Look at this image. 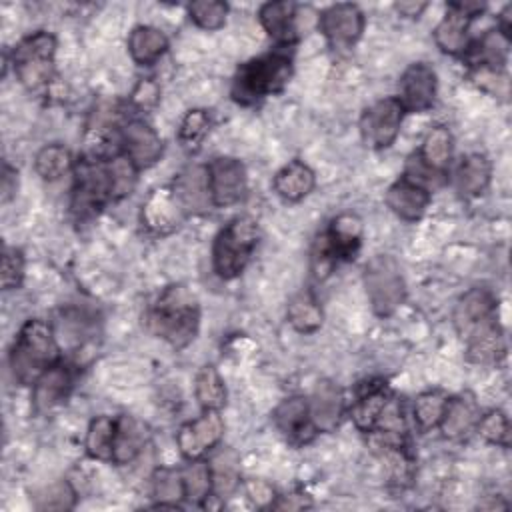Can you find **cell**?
Wrapping results in <instances>:
<instances>
[{
	"mask_svg": "<svg viewBox=\"0 0 512 512\" xmlns=\"http://www.w3.org/2000/svg\"><path fill=\"white\" fill-rule=\"evenodd\" d=\"M148 328L172 348L188 346L200 328V304L194 292L184 284L166 286L154 300L148 316Z\"/></svg>",
	"mask_w": 512,
	"mask_h": 512,
	"instance_id": "1",
	"label": "cell"
},
{
	"mask_svg": "<svg viewBox=\"0 0 512 512\" xmlns=\"http://www.w3.org/2000/svg\"><path fill=\"white\" fill-rule=\"evenodd\" d=\"M60 350L58 336L46 320H26L10 348L8 362L14 380L32 386L50 366L60 362Z\"/></svg>",
	"mask_w": 512,
	"mask_h": 512,
	"instance_id": "2",
	"label": "cell"
},
{
	"mask_svg": "<svg viewBox=\"0 0 512 512\" xmlns=\"http://www.w3.org/2000/svg\"><path fill=\"white\" fill-rule=\"evenodd\" d=\"M292 76V58L288 52L276 50L262 54L238 66L232 80V98L238 104H254L266 96L284 90Z\"/></svg>",
	"mask_w": 512,
	"mask_h": 512,
	"instance_id": "3",
	"label": "cell"
},
{
	"mask_svg": "<svg viewBox=\"0 0 512 512\" xmlns=\"http://www.w3.org/2000/svg\"><path fill=\"white\" fill-rule=\"evenodd\" d=\"M260 242V226L252 216L230 220L214 238L212 268L218 278H238Z\"/></svg>",
	"mask_w": 512,
	"mask_h": 512,
	"instance_id": "4",
	"label": "cell"
},
{
	"mask_svg": "<svg viewBox=\"0 0 512 512\" xmlns=\"http://www.w3.org/2000/svg\"><path fill=\"white\" fill-rule=\"evenodd\" d=\"M56 48V36L48 30L28 34L12 48L10 62L16 78L26 90L38 92L54 80Z\"/></svg>",
	"mask_w": 512,
	"mask_h": 512,
	"instance_id": "5",
	"label": "cell"
},
{
	"mask_svg": "<svg viewBox=\"0 0 512 512\" xmlns=\"http://www.w3.org/2000/svg\"><path fill=\"white\" fill-rule=\"evenodd\" d=\"M364 288L376 316H392L406 300V280L398 260L378 254L364 266Z\"/></svg>",
	"mask_w": 512,
	"mask_h": 512,
	"instance_id": "6",
	"label": "cell"
},
{
	"mask_svg": "<svg viewBox=\"0 0 512 512\" xmlns=\"http://www.w3.org/2000/svg\"><path fill=\"white\" fill-rule=\"evenodd\" d=\"M406 110L396 96H386L364 108L358 128L362 142L372 150H386L400 134Z\"/></svg>",
	"mask_w": 512,
	"mask_h": 512,
	"instance_id": "7",
	"label": "cell"
},
{
	"mask_svg": "<svg viewBox=\"0 0 512 512\" xmlns=\"http://www.w3.org/2000/svg\"><path fill=\"white\" fill-rule=\"evenodd\" d=\"M484 10L480 2H450L432 36L436 46L450 56H464L470 46V24Z\"/></svg>",
	"mask_w": 512,
	"mask_h": 512,
	"instance_id": "8",
	"label": "cell"
},
{
	"mask_svg": "<svg viewBox=\"0 0 512 512\" xmlns=\"http://www.w3.org/2000/svg\"><path fill=\"white\" fill-rule=\"evenodd\" d=\"M212 206L226 208L238 204L248 190L244 164L234 156H216L206 164Z\"/></svg>",
	"mask_w": 512,
	"mask_h": 512,
	"instance_id": "9",
	"label": "cell"
},
{
	"mask_svg": "<svg viewBox=\"0 0 512 512\" xmlns=\"http://www.w3.org/2000/svg\"><path fill=\"white\" fill-rule=\"evenodd\" d=\"M222 436L224 420L220 410H202L198 418L188 420L178 428L176 446L186 460H196L214 450L222 442Z\"/></svg>",
	"mask_w": 512,
	"mask_h": 512,
	"instance_id": "10",
	"label": "cell"
},
{
	"mask_svg": "<svg viewBox=\"0 0 512 512\" xmlns=\"http://www.w3.org/2000/svg\"><path fill=\"white\" fill-rule=\"evenodd\" d=\"M318 30L332 48H352L364 32V14L352 2L332 4L320 12Z\"/></svg>",
	"mask_w": 512,
	"mask_h": 512,
	"instance_id": "11",
	"label": "cell"
},
{
	"mask_svg": "<svg viewBox=\"0 0 512 512\" xmlns=\"http://www.w3.org/2000/svg\"><path fill=\"white\" fill-rule=\"evenodd\" d=\"M438 78L430 64L414 62L404 68L398 80V100L408 112H426L434 106Z\"/></svg>",
	"mask_w": 512,
	"mask_h": 512,
	"instance_id": "12",
	"label": "cell"
},
{
	"mask_svg": "<svg viewBox=\"0 0 512 512\" xmlns=\"http://www.w3.org/2000/svg\"><path fill=\"white\" fill-rule=\"evenodd\" d=\"M122 152L138 168L146 170L154 166L164 154V142L160 134L142 118H130L120 128Z\"/></svg>",
	"mask_w": 512,
	"mask_h": 512,
	"instance_id": "13",
	"label": "cell"
},
{
	"mask_svg": "<svg viewBox=\"0 0 512 512\" xmlns=\"http://www.w3.org/2000/svg\"><path fill=\"white\" fill-rule=\"evenodd\" d=\"M188 214L184 212L182 204L178 202L172 186H164V188H158L154 190L142 204V210H140V220H142V226L152 232V234H158V236H164V234H170L174 232L182 220L186 218Z\"/></svg>",
	"mask_w": 512,
	"mask_h": 512,
	"instance_id": "14",
	"label": "cell"
},
{
	"mask_svg": "<svg viewBox=\"0 0 512 512\" xmlns=\"http://www.w3.org/2000/svg\"><path fill=\"white\" fill-rule=\"evenodd\" d=\"M272 422L278 432L292 444H308L316 434V426L310 420V406L308 398L304 396H290L284 398L272 412Z\"/></svg>",
	"mask_w": 512,
	"mask_h": 512,
	"instance_id": "15",
	"label": "cell"
},
{
	"mask_svg": "<svg viewBox=\"0 0 512 512\" xmlns=\"http://www.w3.org/2000/svg\"><path fill=\"white\" fill-rule=\"evenodd\" d=\"M310 420L318 432H334L344 416V394L334 380H318L308 398Z\"/></svg>",
	"mask_w": 512,
	"mask_h": 512,
	"instance_id": "16",
	"label": "cell"
},
{
	"mask_svg": "<svg viewBox=\"0 0 512 512\" xmlns=\"http://www.w3.org/2000/svg\"><path fill=\"white\" fill-rule=\"evenodd\" d=\"M494 316H496V296H494V292L484 288V286H474L458 298V302L454 306L452 320H454V326H456L458 334L464 338L476 326H480L482 322H486Z\"/></svg>",
	"mask_w": 512,
	"mask_h": 512,
	"instance_id": "17",
	"label": "cell"
},
{
	"mask_svg": "<svg viewBox=\"0 0 512 512\" xmlns=\"http://www.w3.org/2000/svg\"><path fill=\"white\" fill-rule=\"evenodd\" d=\"M298 4L290 0H274L266 2L258 10V20L266 34L280 44V48H286L294 44L300 36L298 30Z\"/></svg>",
	"mask_w": 512,
	"mask_h": 512,
	"instance_id": "18",
	"label": "cell"
},
{
	"mask_svg": "<svg viewBox=\"0 0 512 512\" xmlns=\"http://www.w3.org/2000/svg\"><path fill=\"white\" fill-rule=\"evenodd\" d=\"M430 200H432V192L406 180L404 176L394 184H390L384 196V202L390 208V212L404 222L420 220L426 214Z\"/></svg>",
	"mask_w": 512,
	"mask_h": 512,
	"instance_id": "19",
	"label": "cell"
},
{
	"mask_svg": "<svg viewBox=\"0 0 512 512\" xmlns=\"http://www.w3.org/2000/svg\"><path fill=\"white\" fill-rule=\"evenodd\" d=\"M508 52H510V36L504 34L500 28H490L478 40L470 42L464 58L474 70L482 68V70L502 72L508 62Z\"/></svg>",
	"mask_w": 512,
	"mask_h": 512,
	"instance_id": "20",
	"label": "cell"
},
{
	"mask_svg": "<svg viewBox=\"0 0 512 512\" xmlns=\"http://www.w3.org/2000/svg\"><path fill=\"white\" fill-rule=\"evenodd\" d=\"M172 190L186 214H200V212L210 210V206H212L206 166H198V164L186 166L176 176Z\"/></svg>",
	"mask_w": 512,
	"mask_h": 512,
	"instance_id": "21",
	"label": "cell"
},
{
	"mask_svg": "<svg viewBox=\"0 0 512 512\" xmlns=\"http://www.w3.org/2000/svg\"><path fill=\"white\" fill-rule=\"evenodd\" d=\"M390 398H392V394H390L386 382H382V380L364 382L358 388L356 400L352 402V408H350V418H352L354 426L360 432H372Z\"/></svg>",
	"mask_w": 512,
	"mask_h": 512,
	"instance_id": "22",
	"label": "cell"
},
{
	"mask_svg": "<svg viewBox=\"0 0 512 512\" xmlns=\"http://www.w3.org/2000/svg\"><path fill=\"white\" fill-rule=\"evenodd\" d=\"M72 370L62 360L50 366L34 384H32V402L36 412H48L62 404L72 390Z\"/></svg>",
	"mask_w": 512,
	"mask_h": 512,
	"instance_id": "23",
	"label": "cell"
},
{
	"mask_svg": "<svg viewBox=\"0 0 512 512\" xmlns=\"http://www.w3.org/2000/svg\"><path fill=\"white\" fill-rule=\"evenodd\" d=\"M316 186L314 170L302 160H290L272 178V188L276 196L286 202H300Z\"/></svg>",
	"mask_w": 512,
	"mask_h": 512,
	"instance_id": "24",
	"label": "cell"
},
{
	"mask_svg": "<svg viewBox=\"0 0 512 512\" xmlns=\"http://www.w3.org/2000/svg\"><path fill=\"white\" fill-rule=\"evenodd\" d=\"M466 354L470 362L476 364H492L498 362L504 354V336L496 322V316L476 326L472 332L464 336Z\"/></svg>",
	"mask_w": 512,
	"mask_h": 512,
	"instance_id": "25",
	"label": "cell"
},
{
	"mask_svg": "<svg viewBox=\"0 0 512 512\" xmlns=\"http://www.w3.org/2000/svg\"><path fill=\"white\" fill-rule=\"evenodd\" d=\"M492 178V164L490 160L480 152L466 154L454 172V184L460 196L464 198H476L480 196Z\"/></svg>",
	"mask_w": 512,
	"mask_h": 512,
	"instance_id": "26",
	"label": "cell"
},
{
	"mask_svg": "<svg viewBox=\"0 0 512 512\" xmlns=\"http://www.w3.org/2000/svg\"><path fill=\"white\" fill-rule=\"evenodd\" d=\"M168 46V36L160 28L150 24H140L132 28L128 36V54L140 66H150L158 62L166 54Z\"/></svg>",
	"mask_w": 512,
	"mask_h": 512,
	"instance_id": "27",
	"label": "cell"
},
{
	"mask_svg": "<svg viewBox=\"0 0 512 512\" xmlns=\"http://www.w3.org/2000/svg\"><path fill=\"white\" fill-rule=\"evenodd\" d=\"M478 418H480V410L476 406V400L470 394L452 396L446 402V410L440 420V430L446 438H460L472 428H476Z\"/></svg>",
	"mask_w": 512,
	"mask_h": 512,
	"instance_id": "28",
	"label": "cell"
},
{
	"mask_svg": "<svg viewBox=\"0 0 512 512\" xmlns=\"http://www.w3.org/2000/svg\"><path fill=\"white\" fill-rule=\"evenodd\" d=\"M452 150H454L452 132L446 126L438 124V126L428 130V134L424 136L422 146L416 152V156L420 158V162L426 168H430L438 174H446V170L450 166V160H452Z\"/></svg>",
	"mask_w": 512,
	"mask_h": 512,
	"instance_id": "29",
	"label": "cell"
},
{
	"mask_svg": "<svg viewBox=\"0 0 512 512\" xmlns=\"http://www.w3.org/2000/svg\"><path fill=\"white\" fill-rule=\"evenodd\" d=\"M286 318L296 332L312 334L322 326L324 312L316 294L310 288H304L290 298L286 308Z\"/></svg>",
	"mask_w": 512,
	"mask_h": 512,
	"instance_id": "30",
	"label": "cell"
},
{
	"mask_svg": "<svg viewBox=\"0 0 512 512\" xmlns=\"http://www.w3.org/2000/svg\"><path fill=\"white\" fill-rule=\"evenodd\" d=\"M146 440H148V432L138 420H134L132 416H118L112 462L116 464L132 462L144 450Z\"/></svg>",
	"mask_w": 512,
	"mask_h": 512,
	"instance_id": "31",
	"label": "cell"
},
{
	"mask_svg": "<svg viewBox=\"0 0 512 512\" xmlns=\"http://www.w3.org/2000/svg\"><path fill=\"white\" fill-rule=\"evenodd\" d=\"M114 434H116V418L100 414L90 420L86 430V454L100 462H112L114 454Z\"/></svg>",
	"mask_w": 512,
	"mask_h": 512,
	"instance_id": "32",
	"label": "cell"
},
{
	"mask_svg": "<svg viewBox=\"0 0 512 512\" xmlns=\"http://www.w3.org/2000/svg\"><path fill=\"white\" fill-rule=\"evenodd\" d=\"M74 158L64 144H46L34 156V170L42 180L54 182L74 170Z\"/></svg>",
	"mask_w": 512,
	"mask_h": 512,
	"instance_id": "33",
	"label": "cell"
},
{
	"mask_svg": "<svg viewBox=\"0 0 512 512\" xmlns=\"http://www.w3.org/2000/svg\"><path fill=\"white\" fill-rule=\"evenodd\" d=\"M194 396L202 410H220L226 404L228 390L224 378L212 364H204L194 378Z\"/></svg>",
	"mask_w": 512,
	"mask_h": 512,
	"instance_id": "34",
	"label": "cell"
},
{
	"mask_svg": "<svg viewBox=\"0 0 512 512\" xmlns=\"http://www.w3.org/2000/svg\"><path fill=\"white\" fill-rule=\"evenodd\" d=\"M212 472V496L226 498L240 486V464L232 450H220L208 462Z\"/></svg>",
	"mask_w": 512,
	"mask_h": 512,
	"instance_id": "35",
	"label": "cell"
},
{
	"mask_svg": "<svg viewBox=\"0 0 512 512\" xmlns=\"http://www.w3.org/2000/svg\"><path fill=\"white\" fill-rule=\"evenodd\" d=\"M334 242V246L338 248L342 260L354 258V254L360 248L362 242V220L356 214H340L330 222V228L326 230Z\"/></svg>",
	"mask_w": 512,
	"mask_h": 512,
	"instance_id": "36",
	"label": "cell"
},
{
	"mask_svg": "<svg viewBox=\"0 0 512 512\" xmlns=\"http://www.w3.org/2000/svg\"><path fill=\"white\" fill-rule=\"evenodd\" d=\"M448 396L440 390H426L414 398L412 416L414 424L420 432H430L432 428L440 426V420L446 410Z\"/></svg>",
	"mask_w": 512,
	"mask_h": 512,
	"instance_id": "37",
	"label": "cell"
},
{
	"mask_svg": "<svg viewBox=\"0 0 512 512\" xmlns=\"http://www.w3.org/2000/svg\"><path fill=\"white\" fill-rule=\"evenodd\" d=\"M182 472V484H184V498L194 504H202L212 496V472L210 464L202 458L188 460Z\"/></svg>",
	"mask_w": 512,
	"mask_h": 512,
	"instance_id": "38",
	"label": "cell"
},
{
	"mask_svg": "<svg viewBox=\"0 0 512 512\" xmlns=\"http://www.w3.org/2000/svg\"><path fill=\"white\" fill-rule=\"evenodd\" d=\"M152 494L156 508H180L184 498L182 472L174 468H158L152 476Z\"/></svg>",
	"mask_w": 512,
	"mask_h": 512,
	"instance_id": "39",
	"label": "cell"
},
{
	"mask_svg": "<svg viewBox=\"0 0 512 512\" xmlns=\"http://www.w3.org/2000/svg\"><path fill=\"white\" fill-rule=\"evenodd\" d=\"M342 260L338 248L334 246L328 232H322L314 238L312 250H310V270L316 280H324L330 276L334 266Z\"/></svg>",
	"mask_w": 512,
	"mask_h": 512,
	"instance_id": "40",
	"label": "cell"
},
{
	"mask_svg": "<svg viewBox=\"0 0 512 512\" xmlns=\"http://www.w3.org/2000/svg\"><path fill=\"white\" fill-rule=\"evenodd\" d=\"M210 126H212V118H210L208 110H204V108L188 110L178 128L180 144L186 150H196L202 144V140L208 136Z\"/></svg>",
	"mask_w": 512,
	"mask_h": 512,
	"instance_id": "41",
	"label": "cell"
},
{
	"mask_svg": "<svg viewBox=\"0 0 512 512\" xmlns=\"http://www.w3.org/2000/svg\"><path fill=\"white\" fill-rule=\"evenodd\" d=\"M188 16L202 30H218L226 24L228 4L218 0H198L188 4Z\"/></svg>",
	"mask_w": 512,
	"mask_h": 512,
	"instance_id": "42",
	"label": "cell"
},
{
	"mask_svg": "<svg viewBox=\"0 0 512 512\" xmlns=\"http://www.w3.org/2000/svg\"><path fill=\"white\" fill-rule=\"evenodd\" d=\"M476 432L490 444L502 448H508L510 444V422L502 410H490L486 414H480L476 422Z\"/></svg>",
	"mask_w": 512,
	"mask_h": 512,
	"instance_id": "43",
	"label": "cell"
},
{
	"mask_svg": "<svg viewBox=\"0 0 512 512\" xmlns=\"http://www.w3.org/2000/svg\"><path fill=\"white\" fill-rule=\"evenodd\" d=\"M76 504V492L70 482L60 480L44 488L38 496H34L36 510H68Z\"/></svg>",
	"mask_w": 512,
	"mask_h": 512,
	"instance_id": "44",
	"label": "cell"
},
{
	"mask_svg": "<svg viewBox=\"0 0 512 512\" xmlns=\"http://www.w3.org/2000/svg\"><path fill=\"white\" fill-rule=\"evenodd\" d=\"M26 260L22 250L14 246H6L2 252V268H0V282L4 290H16L24 282Z\"/></svg>",
	"mask_w": 512,
	"mask_h": 512,
	"instance_id": "45",
	"label": "cell"
},
{
	"mask_svg": "<svg viewBox=\"0 0 512 512\" xmlns=\"http://www.w3.org/2000/svg\"><path fill=\"white\" fill-rule=\"evenodd\" d=\"M160 102V86L152 78H142L136 82L130 94V104L138 112H148Z\"/></svg>",
	"mask_w": 512,
	"mask_h": 512,
	"instance_id": "46",
	"label": "cell"
},
{
	"mask_svg": "<svg viewBox=\"0 0 512 512\" xmlns=\"http://www.w3.org/2000/svg\"><path fill=\"white\" fill-rule=\"evenodd\" d=\"M246 496L256 504V506H274L276 500V492L274 488L266 482V480H248L244 484Z\"/></svg>",
	"mask_w": 512,
	"mask_h": 512,
	"instance_id": "47",
	"label": "cell"
},
{
	"mask_svg": "<svg viewBox=\"0 0 512 512\" xmlns=\"http://www.w3.org/2000/svg\"><path fill=\"white\" fill-rule=\"evenodd\" d=\"M16 188H18V172L8 162H4L2 164V186H0L4 204L16 196Z\"/></svg>",
	"mask_w": 512,
	"mask_h": 512,
	"instance_id": "48",
	"label": "cell"
},
{
	"mask_svg": "<svg viewBox=\"0 0 512 512\" xmlns=\"http://www.w3.org/2000/svg\"><path fill=\"white\" fill-rule=\"evenodd\" d=\"M394 8L406 16V18H418L426 8H428V2H414V0H402V2H396Z\"/></svg>",
	"mask_w": 512,
	"mask_h": 512,
	"instance_id": "49",
	"label": "cell"
}]
</instances>
